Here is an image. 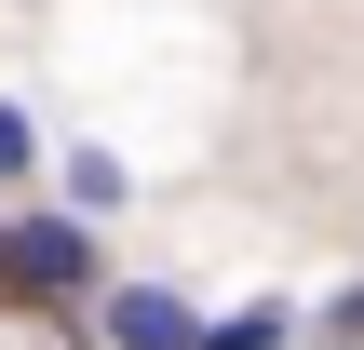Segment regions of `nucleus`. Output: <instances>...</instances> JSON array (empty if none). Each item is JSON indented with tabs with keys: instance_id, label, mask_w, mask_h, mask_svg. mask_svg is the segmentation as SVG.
<instances>
[{
	"instance_id": "nucleus-1",
	"label": "nucleus",
	"mask_w": 364,
	"mask_h": 350,
	"mask_svg": "<svg viewBox=\"0 0 364 350\" xmlns=\"http://www.w3.org/2000/svg\"><path fill=\"white\" fill-rule=\"evenodd\" d=\"M95 297H108L95 216H0V310H95Z\"/></svg>"
},
{
	"instance_id": "nucleus-2",
	"label": "nucleus",
	"mask_w": 364,
	"mask_h": 350,
	"mask_svg": "<svg viewBox=\"0 0 364 350\" xmlns=\"http://www.w3.org/2000/svg\"><path fill=\"white\" fill-rule=\"evenodd\" d=\"M203 324H216V310H189L176 283H108V297H95V337L108 350H203Z\"/></svg>"
},
{
	"instance_id": "nucleus-3",
	"label": "nucleus",
	"mask_w": 364,
	"mask_h": 350,
	"mask_svg": "<svg viewBox=\"0 0 364 350\" xmlns=\"http://www.w3.org/2000/svg\"><path fill=\"white\" fill-rule=\"evenodd\" d=\"M297 337V310H284V297H257V310H216V324H203V350H284Z\"/></svg>"
},
{
	"instance_id": "nucleus-4",
	"label": "nucleus",
	"mask_w": 364,
	"mask_h": 350,
	"mask_svg": "<svg viewBox=\"0 0 364 350\" xmlns=\"http://www.w3.org/2000/svg\"><path fill=\"white\" fill-rule=\"evenodd\" d=\"M68 202H81V216H122V162H108V148H68Z\"/></svg>"
},
{
	"instance_id": "nucleus-5",
	"label": "nucleus",
	"mask_w": 364,
	"mask_h": 350,
	"mask_svg": "<svg viewBox=\"0 0 364 350\" xmlns=\"http://www.w3.org/2000/svg\"><path fill=\"white\" fill-rule=\"evenodd\" d=\"M27 162H41V135H27V108H14V94H0V189H14V175H27Z\"/></svg>"
},
{
	"instance_id": "nucleus-6",
	"label": "nucleus",
	"mask_w": 364,
	"mask_h": 350,
	"mask_svg": "<svg viewBox=\"0 0 364 350\" xmlns=\"http://www.w3.org/2000/svg\"><path fill=\"white\" fill-rule=\"evenodd\" d=\"M324 337H364V297H338V310H324Z\"/></svg>"
}]
</instances>
